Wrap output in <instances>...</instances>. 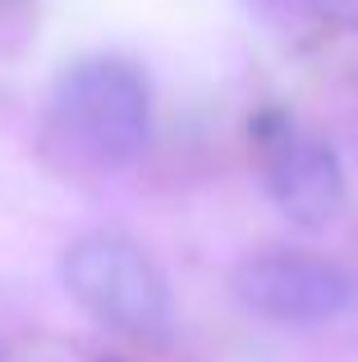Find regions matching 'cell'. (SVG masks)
I'll return each instance as SVG.
<instances>
[{
	"label": "cell",
	"instance_id": "obj_4",
	"mask_svg": "<svg viewBox=\"0 0 358 362\" xmlns=\"http://www.w3.org/2000/svg\"><path fill=\"white\" fill-rule=\"evenodd\" d=\"M258 160L271 202L304 230H326L345 211V170L326 142L299 133L289 119L267 115L258 124Z\"/></svg>",
	"mask_w": 358,
	"mask_h": 362
},
{
	"label": "cell",
	"instance_id": "obj_2",
	"mask_svg": "<svg viewBox=\"0 0 358 362\" xmlns=\"http://www.w3.org/2000/svg\"><path fill=\"white\" fill-rule=\"evenodd\" d=\"M69 293L120 335L161 339L171 330V289L138 243L120 234H92L64 252Z\"/></svg>",
	"mask_w": 358,
	"mask_h": 362
},
{
	"label": "cell",
	"instance_id": "obj_3",
	"mask_svg": "<svg viewBox=\"0 0 358 362\" xmlns=\"http://www.w3.org/2000/svg\"><path fill=\"white\" fill-rule=\"evenodd\" d=\"M234 298L280 326H326L358 303V280L313 252H258L234 271Z\"/></svg>",
	"mask_w": 358,
	"mask_h": 362
},
{
	"label": "cell",
	"instance_id": "obj_5",
	"mask_svg": "<svg viewBox=\"0 0 358 362\" xmlns=\"http://www.w3.org/2000/svg\"><path fill=\"white\" fill-rule=\"evenodd\" d=\"M313 9L322 18H331V23L350 28V33H358V0H313Z\"/></svg>",
	"mask_w": 358,
	"mask_h": 362
},
{
	"label": "cell",
	"instance_id": "obj_1",
	"mask_svg": "<svg viewBox=\"0 0 358 362\" xmlns=\"http://www.w3.org/2000/svg\"><path fill=\"white\" fill-rule=\"evenodd\" d=\"M60 138L92 165H129L152 138V92L125 60H79L60 74L51 97Z\"/></svg>",
	"mask_w": 358,
	"mask_h": 362
}]
</instances>
